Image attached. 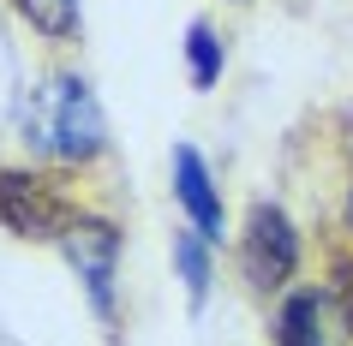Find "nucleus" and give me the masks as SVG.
<instances>
[{"label": "nucleus", "mask_w": 353, "mask_h": 346, "mask_svg": "<svg viewBox=\"0 0 353 346\" xmlns=\"http://www.w3.org/2000/svg\"><path fill=\"white\" fill-rule=\"evenodd\" d=\"M30 144L48 149V155H66V162H84L102 149V120H96V102L78 78H54L42 84L37 102H30Z\"/></svg>", "instance_id": "nucleus-1"}, {"label": "nucleus", "mask_w": 353, "mask_h": 346, "mask_svg": "<svg viewBox=\"0 0 353 346\" xmlns=\"http://www.w3.org/2000/svg\"><path fill=\"white\" fill-rule=\"evenodd\" d=\"M294 257H299V245H294L288 215L270 209V203H258L252 221H245V281L252 287H281L294 274Z\"/></svg>", "instance_id": "nucleus-2"}, {"label": "nucleus", "mask_w": 353, "mask_h": 346, "mask_svg": "<svg viewBox=\"0 0 353 346\" xmlns=\"http://www.w3.org/2000/svg\"><path fill=\"white\" fill-rule=\"evenodd\" d=\"M0 221L24 239H54L60 233V203L30 173H0Z\"/></svg>", "instance_id": "nucleus-3"}, {"label": "nucleus", "mask_w": 353, "mask_h": 346, "mask_svg": "<svg viewBox=\"0 0 353 346\" xmlns=\"http://www.w3.org/2000/svg\"><path fill=\"white\" fill-rule=\"evenodd\" d=\"M174 185H180V203L192 209V221H198L204 233H216V227H222V209H216L210 173H204V162H198V149H192V144L174 149Z\"/></svg>", "instance_id": "nucleus-4"}, {"label": "nucleus", "mask_w": 353, "mask_h": 346, "mask_svg": "<svg viewBox=\"0 0 353 346\" xmlns=\"http://www.w3.org/2000/svg\"><path fill=\"white\" fill-rule=\"evenodd\" d=\"M72 263L84 269L96 305L108 310V292H114L108 287V281H114V233H108V227H96V221H90V227H78V233H72Z\"/></svg>", "instance_id": "nucleus-5"}, {"label": "nucleus", "mask_w": 353, "mask_h": 346, "mask_svg": "<svg viewBox=\"0 0 353 346\" xmlns=\"http://www.w3.org/2000/svg\"><path fill=\"white\" fill-rule=\"evenodd\" d=\"M281 346H330L323 340V292L299 287L281 305Z\"/></svg>", "instance_id": "nucleus-6"}, {"label": "nucleus", "mask_w": 353, "mask_h": 346, "mask_svg": "<svg viewBox=\"0 0 353 346\" xmlns=\"http://www.w3.org/2000/svg\"><path fill=\"white\" fill-rule=\"evenodd\" d=\"M12 6L37 24L42 36H72V30H78V6H72V0H12Z\"/></svg>", "instance_id": "nucleus-7"}, {"label": "nucleus", "mask_w": 353, "mask_h": 346, "mask_svg": "<svg viewBox=\"0 0 353 346\" xmlns=\"http://www.w3.org/2000/svg\"><path fill=\"white\" fill-rule=\"evenodd\" d=\"M180 269H186V281H192V292L204 299V287H210V263H204V239H192V233H180Z\"/></svg>", "instance_id": "nucleus-8"}, {"label": "nucleus", "mask_w": 353, "mask_h": 346, "mask_svg": "<svg viewBox=\"0 0 353 346\" xmlns=\"http://www.w3.org/2000/svg\"><path fill=\"white\" fill-rule=\"evenodd\" d=\"M192 72H198V84H216V36H210V24H192Z\"/></svg>", "instance_id": "nucleus-9"}, {"label": "nucleus", "mask_w": 353, "mask_h": 346, "mask_svg": "<svg viewBox=\"0 0 353 346\" xmlns=\"http://www.w3.org/2000/svg\"><path fill=\"white\" fill-rule=\"evenodd\" d=\"M335 305H341V323L353 328V263L335 269Z\"/></svg>", "instance_id": "nucleus-10"}, {"label": "nucleus", "mask_w": 353, "mask_h": 346, "mask_svg": "<svg viewBox=\"0 0 353 346\" xmlns=\"http://www.w3.org/2000/svg\"><path fill=\"white\" fill-rule=\"evenodd\" d=\"M347 221H353V197H347Z\"/></svg>", "instance_id": "nucleus-11"}]
</instances>
